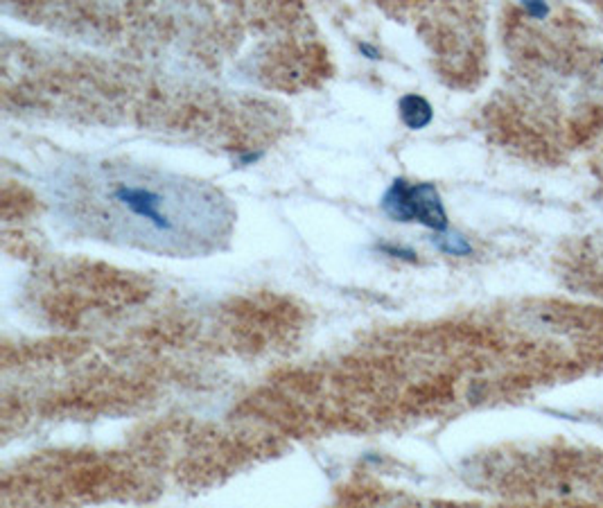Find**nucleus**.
<instances>
[{
	"mask_svg": "<svg viewBox=\"0 0 603 508\" xmlns=\"http://www.w3.org/2000/svg\"><path fill=\"white\" fill-rule=\"evenodd\" d=\"M398 113H401L402 125L411 131L425 129L434 120V111H432L430 102L425 100L423 95H416V93H407V95L398 100Z\"/></svg>",
	"mask_w": 603,
	"mask_h": 508,
	"instance_id": "nucleus-3",
	"label": "nucleus"
},
{
	"mask_svg": "<svg viewBox=\"0 0 603 508\" xmlns=\"http://www.w3.org/2000/svg\"><path fill=\"white\" fill-rule=\"evenodd\" d=\"M430 242L434 244V249H439L441 253H448V256L466 258L473 253V244H470L461 233L450 231V228L443 233H434V235L430 237Z\"/></svg>",
	"mask_w": 603,
	"mask_h": 508,
	"instance_id": "nucleus-4",
	"label": "nucleus"
},
{
	"mask_svg": "<svg viewBox=\"0 0 603 508\" xmlns=\"http://www.w3.org/2000/svg\"><path fill=\"white\" fill-rule=\"evenodd\" d=\"M380 251H384L386 256L392 258H401V260H407V262H416L418 260V256H416V251H411V249H402V247H389V244H382Z\"/></svg>",
	"mask_w": 603,
	"mask_h": 508,
	"instance_id": "nucleus-5",
	"label": "nucleus"
},
{
	"mask_svg": "<svg viewBox=\"0 0 603 508\" xmlns=\"http://www.w3.org/2000/svg\"><path fill=\"white\" fill-rule=\"evenodd\" d=\"M50 215L75 235L169 258L228 244L235 206L208 181L113 156H66L41 176Z\"/></svg>",
	"mask_w": 603,
	"mask_h": 508,
	"instance_id": "nucleus-1",
	"label": "nucleus"
},
{
	"mask_svg": "<svg viewBox=\"0 0 603 508\" xmlns=\"http://www.w3.org/2000/svg\"><path fill=\"white\" fill-rule=\"evenodd\" d=\"M359 50H362V53L367 54L368 59H380V50L373 48V45H368V44H359Z\"/></svg>",
	"mask_w": 603,
	"mask_h": 508,
	"instance_id": "nucleus-7",
	"label": "nucleus"
},
{
	"mask_svg": "<svg viewBox=\"0 0 603 508\" xmlns=\"http://www.w3.org/2000/svg\"><path fill=\"white\" fill-rule=\"evenodd\" d=\"M525 10L529 12L531 16H536V19H545L549 14V7L545 3H525Z\"/></svg>",
	"mask_w": 603,
	"mask_h": 508,
	"instance_id": "nucleus-6",
	"label": "nucleus"
},
{
	"mask_svg": "<svg viewBox=\"0 0 603 508\" xmlns=\"http://www.w3.org/2000/svg\"><path fill=\"white\" fill-rule=\"evenodd\" d=\"M380 209L393 222H416L434 233L448 231V213L434 184H409L405 179H396L382 194Z\"/></svg>",
	"mask_w": 603,
	"mask_h": 508,
	"instance_id": "nucleus-2",
	"label": "nucleus"
}]
</instances>
